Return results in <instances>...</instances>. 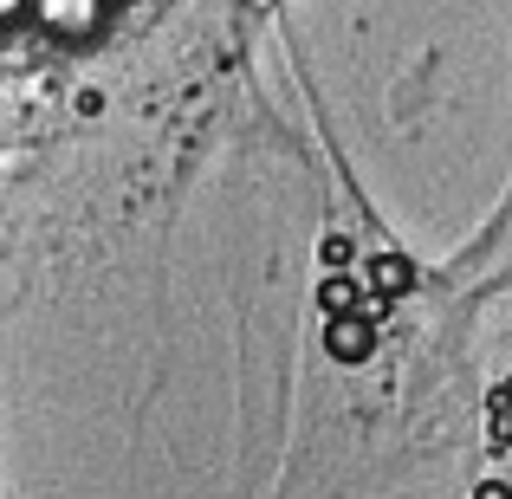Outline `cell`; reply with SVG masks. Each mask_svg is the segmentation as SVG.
<instances>
[{
	"instance_id": "cell-7",
	"label": "cell",
	"mask_w": 512,
	"mask_h": 499,
	"mask_svg": "<svg viewBox=\"0 0 512 499\" xmlns=\"http://www.w3.org/2000/svg\"><path fill=\"white\" fill-rule=\"evenodd\" d=\"M325 260H331V266H344V260H350V240L331 234V240H325Z\"/></svg>"
},
{
	"instance_id": "cell-6",
	"label": "cell",
	"mask_w": 512,
	"mask_h": 499,
	"mask_svg": "<svg viewBox=\"0 0 512 499\" xmlns=\"http://www.w3.org/2000/svg\"><path fill=\"white\" fill-rule=\"evenodd\" d=\"M474 499H512V487H506V480H480Z\"/></svg>"
},
{
	"instance_id": "cell-3",
	"label": "cell",
	"mask_w": 512,
	"mask_h": 499,
	"mask_svg": "<svg viewBox=\"0 0 512 499\" xmlns=\"http://www.w3.org/2000/svg\"><path fill=\"white\" fill-rule=\"evenodd\" d=\"M318 299H325L331 318H338V312H357V286H350V279H325V292H318Z\"/></svg>"
},
{
	"instance_id": "cell-5",
	"label": "cell",
	"mask_w": 512,
	"mask_h": 499,
	"mask_svg": "<svg viewBox=\"0 0 512 499\" xmlns=\"http://www.w3.org/2000/svg\"><path fill=\"white\" fill-rule=\"evenodd\" d=\"M376 273H383L389 286H409V266H402V260H383V266H376Z\"/></svg>"
},
{
	"instance_id": "cell-4",
	"label": "cell",
	"mask_w": 512,
	"mask_h": 499,
	"mask_svg": "<svg viewBox=\"0 0 512 499\" xmlns=\"http://www.w3.org/2000/svg\"><path fill=\"white\" fill-rule=\"evenodd\" d=\"M33 20V0H0V26H20Z\"/></svg>"
},
{
	"instance_id": "cell-1",
	"label": "cell",
	"mask_w": 512,
	"mask_h": 499,
	"mask_svg": "<svg viewBox=\"0 0 512 499\" xmlns=\"http://www.w3.org/2000/svg\"><path fill=\"white\" fill-rule=\"evenodd\" d=\"M33 26L59 46H91L111 26V0H33Z\"/></svg>"
},
{
	"instance_id": "cell-2",
	"label": "cell",
	"mask_w": 512,
	"mask_h": 499,
	"mask_svg": "<svg viewBox=\"0 0 512 499\" xmlns=\"http://www.w3.org/2000/svg\"><path fill=\"white\" fill-rule=\"evenodd\" d=\"M325 350H331V363H370V350H376L370 312H338L325 325Z\"/></svg>"
}]
</instances>
